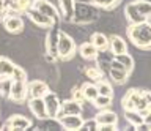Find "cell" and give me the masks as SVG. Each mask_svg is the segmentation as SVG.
Wrapping results in <instances>:
<instances>
[{
  "label": "cell",
  "mask_w": 151,
  "mask_h": 131,
  "mask_svg": "<svg viewBox=\"0 0 151 131\" xmlns=\"http://www.w3.org/2000/svg\"><path fill=\"white\" fill-rule=\"evenodd\" d=\"M127 38L139 49L150 51L151 49V24H150V21L131 24L127 27Z\"/></svg>",
  "instance_id": "1"
},
{
  "label": "cell",
  "mask_w": 151,
  "mask_h": 131,
  "mask_svg": "<svg viewBox=\"0 0 151 131\" xmlns=\"http://www.w3.org/2000/svg\"><path fill=\"white\" fill-rule=\"evenodd\" d=\"M76 54V41L65 32H58V40H57V59L68 60Z\"/></svg>",
  "instance_id": "2"
},
{
  "label": "cell",
  "mask_w": 151,
  "mask_h": 131,
  "mask_svg": "<svg viewBox=\"0 0 151 131\" xmlns=\"http://www.w3.org/2000/svg\"><path fill=\"white\" fill-rule=\"evenodd\" d=\"M8 98L13 103H17V104H21V103L25 101L28 98V95H27V81H11Z\"/></svg>",
  "instance_id": "3"
},
{
  "label": "cell",
  "mask_w": 151,
  "mask_h": 131,
  "mask_svg": "<svg viewBox=\"0 0 151 131\" xmlns=\"http://www.w3.org/2000/svg\"><path fill=\"white\" fill-rule=\"evenodd\" d=\"M3 27L8 33H21L24 30V21L22 17H19L17 13H6L3 17Z\"/></svg>",
  "instance_id": "4"
},
{
  "label": "cell",
  "mask_w": 151,
  "mask_h": 131,
  "mask_svg": "<svg viewBox=\"0 0 151 131\" xmlns=\"http://www.w3.org/2000/svg\"><path fill=\"white\" fill-rule=\"evenodd\" d=\"M27 16L30 17V21L33 22V24L38 25V27H41V29H50V27L55 25V22L52 21L49 16L42 14L41 11H38L36 8H33L32 5L27 8Z\"/></svg>",
  "instance_id": "5"
},
{
  "label": "cell",
  "mask_w": 151,
  "mask_h": 131,
  "mask_svg": "<svg viewBox=\"0 0 151 131\" xmlns=\"http://www.w3.org/2000/svg\"><path fill=\"white\" fill-rule=\"evenodd\" d=\"M32 7L36 8L38 11H41L42 14L49 16L54 22H58L60 13H58V10H57V8L52 5L50 2H47V0H33V2H32Z\"/></svg>",
  "instance_id": "6"
},
{
  "label": "cell",
  "mask_w": 151,
  "mask_h": 131,
  "mask_svg": "<svg viewBox=\"0 0 151 131\" xmlns=\"http://www.w3.org/2000/svg\"><path fill=\"white\" fill-rule=\"evenodd\" d=\"M32 128V122L27 119V117H24L21 114H14L8 119V122L2 126V130H28Z\"/></svg>",
  "instance_id": "7"
},
{
  "label": "cell",
  "mask_w": 151,
  "mask_h": 131,
  "mask_svg": "<svg viewBox=\"0 0 151 131\" xmlns=\"http://www.w3.org/2000/svg\"><path fill=\"white\" fill-rule=\"evenodd\" d=\"M82 111H83L82 109V103H79L76 100H66L63 103H60V109H58L57 117H60V115H80Z\"/></svg>",
  "instance_id": "8"
},
{
  "label": "cell",
  "mask_w": 151,
  "mask_h": 131,
  "mask_svg": "<svg viewBox=\"0 0 151 131\" xmlns=\"http://www.w3.org/2000/svg\"><path fill=\"white\" fill-rule=\"evenodd\" d=\"M47 92H49V85L41 79H35L27 84V95L30 98H42Z\"/></svg>",
  "instance_id": "9"
},
{
  "label": "cell",
  "mask_w": 151,
  "mask_h": 131,
  "mask_svg": "<svg viewBox=\"0 0 151 131\" xmlns=\"http://www.w3.org/2000/svg\"><path fill=\"white\" fill-rule=\"evenodd\" d=\"M42 100H44V104H46L47 115H49L50 119H55L57 114H58V109H60V100H58V96H57L54 92L49 90L44 96H42Z\"/></svg>",
  "instance_id": "10"
},
{
  "label": "cell",
  "mask_w": 151,
  "mask_h": 131,
  "mask_svg": "<svg viewBox=\"0 0 151 131\" xmlns=\"http://www.w3.org/2000/svg\"><path fill=\"white\" fill-rule=\"evenodd\" d=\"M28 107H30L32 114L35 115L38 120H46V119H49L47 111H46L44 100H42V98H30V100H28Z\"/></svg>",
  "instance_id": "11"
},
{
  "label": "cell",
  "mask_w": 151,
  "mask_h": 131,
  "mask_svg": "<svg viewBox=\"0 0 151 131\" xmlns=\"http://www.w3.org/2000/svg\"><path fill=\"white\" fill-rule=\"evenodd\" d=\"M57 119L60 122V126H63L65 130H69V131L80 130V126L83 123V119L80 115H60Z\"/></svg>",
  "instance_id": "12"
},
{
  "label": "cell",
  "mask_w": 151,
  "mask_h": 131,
  "mask_svg": "<svg viewBox=\"0 0 151 131\" xmlns=\"http://www.w3.org/2000/svg\"><path fill=\"white\" fill-rule=\"evenodd\" d=\"M109 49H110L112 55H116V54H124L127 52V44L126 41L118 35H112L109 38Z\"/></svg>",
  "instance_id": "13"
},
{
  "label": "cell",
  "mask_w": 151,
  "mask_h": 131,
  "mask_svg": "<svg viewBox=\"0 0 151 131\" xmlns=\"http://www.w3.org/2000/svg\"><path fill=\"white\" fill-rule=\"evenodd\" d=\"M143 90H137V88H131L129 92L123 96L121 100V104H123V109L124 111H134V106H135V101L139 100V96L142 95Z\"/></svg>",
  "instance_id": "14"
},
{
  "label": "cell",
  "mask_w": 151,
  "mask_h": 131,
  "mask_svg": "<svg viewBox=\"0 0 151 131\" xmlns=\"http://www.w3.org/2000/svg\"><path fill=\"white\" fill-rule=\"evenodd\" d=\"M118 117L113 111H101L94 115V122L96 125H116Z\"/></svg>",
  "instance_id": "15"
},
{
  "label": "cell",
  "mask_w": 151,
  "mask_h": 131,
  "mask_svg": "<svg viewBox=\"0 0 151 131\" xmlns=\"http://www.w3.org/2000/svg\"><path fill=\"white\" fill-rule=\"evenodd\" d=\"M58 29H54V27H50V32L47 33L46 36V51L47 54L54 55L57 59V40H58Z\"/></svg>",
  "instance_id": "16"
},
{
  "label": "cell",
  "mask_w": 151,
  "mask_h": 131,
  "mask_svg": "<svg viewBox=\"0 0 151 131\" xmlns=\"http://www.w3.org/2000/svg\"><path fill=\"white\" fill-rule=\"evenodd\" d=\"M124 16H126V19L129 21V24H137V22L148 21L146 17H143L139 11H137V8L134 7V3H132V2L126 5V8H124Z\"/></svg>",
  "instance_id": "17"
},
{
  "label": "cell",
  "mask_w": 151,
  "mask_h": 131,
  "mask_svg": "<svg viewBox=\"0 0 151 131\" xmlns=\"http://www.w3.org/2000/svg\"><path fill=\"white\" fill-rule=\"evenodd\" d=\"M60 3V11L65 21H71L74 17V8H76V0H58Z\"/></svg>",
  "instance_id": "18"
},
{
  "label": "cell",
  "mask_w": 151,
  "mask_h": 131,
  "mask_svg": "<svg viewBox=\"0 0 151 131\" xmlns=\"http://www.w3.org/2000/svg\"><path fill=\"white\" fill-rule=\"evenodd\" d=\"M79 54H80V57L85 59V60H96L99 51L94 48L93 43L90 41V43H83L82 46H80V48H79Z\"/></svg>",
  "instance_id": "19"
},
{
  "label": "cell",
  "mask_w": 151,
  "mask_h": 131,
  "mask_svg": "<svg viewBox=\"0 0 151 131\" xmlns=\"http://www.w3.org/2000/svg\"><path fill=\"white\" fill-rule=\"evenodd\" d=\"M93 43V46L96 48L98 51H101V52H104V51L109 49V38L104 33H101V32H96V33L91 35V40H90Z\"/></svg>",
  "instance_id": "20"
},
{
  "label": "cell",
  "mask_w": 151,
  "mask_h": 131,
  "mask_svg": "<svg viewBox=\"0 0 151 131\" xmlns=\"http://www.w3.org/2000/svg\"><path fill=\"white\" fill-rule=\"evenodd\" d=\"M14 69V63L6 57H0V79H9Z\"/></svg>",
  "instance_id": "21"
},
{
  "label": "cell",
  "mask_w": 151,
  "mask_h": 131,
  "mask_svg": "<svg viewBox=\"0 0 151 131\" xmlns=\"http://www.w3.org/2000/svg\"><path fill=\"white\" fill-rule=\"evenodd\" d=\"M96 90H98V93L99 95H106V96H110V98H113V88H112V85H110V82L109 81H106V79H98L96 81Z\"/></svg>",
  "instance_id": "22"
},
{
  "label": "cell",
  "mask_w": 151,
  "mask_h": 131,
  "mask_svg": "<svg viewBox=\"0 0 151 131\" xmlns=\"http://www.w3.org/2000/svg\"><path fill=\"white\" fill-rule=\"evenodd\" d=\"M80 92L83 95V100L85 101H93L94 98L98 96V90H96V85L94 84H88L85 82L82 87H80Z\"/></svg>",
  "instance_id": "23"
},
{
  "label": "cell",
  "mask_w": 151,
  "mask_h": 131,
  "mask_svg": "<svg viewBox=\"0 0 151 131\" xmlns=\"http://www.w3.org/2000/svg\"><path fill=\"white\" fill-rule=\"evenodd\" d=\"M132 3H134V7L137 8V11H139L143 17H146V19L150 21V14H151V3L148 2V0H135V2H132Z\"/></svg>",
  "instance_id": "24"
},
{
  "label": "cell",
  "mask_w": 151,
  "mask_h": 131,
  "mask_svg": "<svg viewBox=\"0 0 151 131\" xmlns=\"http://www.w3.org/2000/svg\"><path fill=\"white\" fill-rule=\"evenodd\" d=\"M110 77L113 79V82L116 84H124L129 79V71H124V69H116V68H110Z\"/></svg>",
  "instance_id": "25"
},
{
  "label": "cell",
  "mask_w": 151,
  "mask_h": 131,
  "mask_svg": "<svg viewBox=\"0 0 151 131\" xmlns=\"http://www.w3.org/2000/svg\"><path fill=\"white\" fill-rule=\"evenodd\" d=\"M113 59L118 60V62H120L129 73L134 69V59H132L127 52H124V54H116V55H113Z\"/></svg>",
  "instance_id": "26"
},
{
  "label": "cell",
  "mask_w": 151,
  "mask_h": 131,
  "mask_svg": "<svg viewBox=\"0 0 151 131\" xmlns=\"http://www.w3.org/2000/svg\"><path fill=\"white\" fill-rule=\"evenodd\" d=\"M94 107H98V109H106V107H109L112 104V98L110 96H106V95H99L94 98V100L91 101Z\"/></svg>",
  "instance_id": "27"
},
{
  "label": "cell",
  "mask_w": 151,
  "mask_h": 131,
  "mask_svg": "<svg viewBox=\"0 0 151 131\" xmlns=\"http://www.w3.org/2000/svg\"><path fill=\"white\" fill-rule=\"evenodd\" d=\"M124 119L129 122V123L132 125V126H135V125H139V123H142L145 119L142 117L137 111H124Z\"/></svg>",
  "instance_id": "28"
},
{
  "label": "cell",
  "mask_w": 151,
  "mask_h": 131,
  "mask_svg": "<svg viewBox=\"0 0 151 131\" xmlns=\"http://www.w3.org/2000/svg\"><path fill=\"white\" fill-rule=\"evenodd\" d=\"M91 5L94 7H99V8H107V10H110V8L116 7L118 3L121 2V0H88Z\"/></svg>",
  "instance_id": "29"
},
{
  "label": "cell",
  "mask_w": 151,
  "mask_h": 131,
  "mask_svg": "<svg viewBox=\"0 0 151 131\" xmlns=\"http://www.w3.org/2000/svg\"><path fill=\"white\" fill-rule=\"evenodd\" d=\"M9 79H11V81H27V73H25V69L14 65V69H13V73H11V76H9Z\"/></svg>",
  "instance_id": "30"
},
{
  "label": "cell",
  "mask_w": 151,
  "mask_h": 131,
  "mask_svg": "<svg viewBox=\"0 0 151 131\" xmlns=\"http://www.w3.org/2000/svg\"><path fill=\"white\" fill-rule=\"evenodd\" d=\"M85 74H87L90 79H93V81H98V79H101L104 76L101 67H90V68H87Z\"/></svg>",
  "instance_id": "31"
},
{
  "label": "cell",
  "mask_w": 151,
  "mask_h": 131,
  "mask_svg": "<svg viewBox=\"0 0 151 131\" xmlns=\"http://www.w3.org/2000/svg\"><path fill=\"white\" fill-rule=\"evenodd\" d=\"M9 85H11V79H0V93L3 96H8V92H9Z\"/></svg>",
  "instance_id": "32"
},
{
  "label": "cell",
  "mask_w": 151,
  "mask_h": 131,
  "mask_svg": "<svg viewBox=\"0 0 151 131\" xmlns=\"http://www.w3.org/2000/svg\"><path fill=\"white\" fill-rule=\"evenodd\" d=\"M96 128H98V125H96V122H94V119L90 120V122H85L83 120L82 126H80V130H96Z\"/></svg>",
  "instance_id": "33"
},
{
  "label": "cell",
  "mask_w": 151,
  "mask_h": 131,
  "mask_svg": "<svg viewBox=\"0 0 151 131\" xmlns=\"http://www.w3.org/2000/svg\"><path fill=\"white\" fill-rule=\"evenodd\" d=\"M73 100L76 101H79V103H83V95H82V92H80V88H73Z\"/></svg>",
  "instance_id": "34"
},
{
  "label": "cell",
  "mask_w": 151,
  "mask_h": 131,
  "mask_svg": "<svg viewBox=\"0 0 151 131\" xmlns=\"http://www.w3.org/2000/svg\"><path fill=\"white\" fill-rule=\"evenodd\" d=\"M134 130H137V131H148V130H151V125H150V122L143 120L142 123L135 125V126H134Z\"/></svg>",
  "instance_id": "35"
},
{
  "label": "cell",
  "mask_w": 151,
  "mask_h": 131,
  "mask_svg": "<svg viewBox=\"0 0 151 131\" xmlns=\"http://www.w3.org/2000/svg\"><path fill=\"white\" fill-rule=\"evenodd\" d=\"M96 130H102V131H109V130H116V125H99Z\"/></svg>",
  "instance_id": "36"
}]
</instances>
